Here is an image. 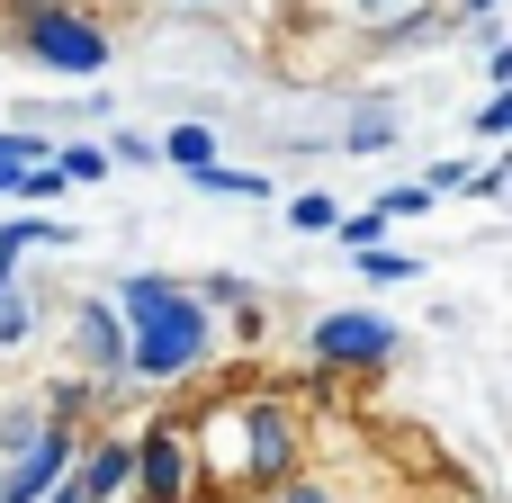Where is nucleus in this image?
<instances>
[{
    "mask_svg": "<svg viewBox=\"0 0 512 503\" xmlns=\"http://www.w3.org/2000/svg\"><path fill=\"white\" fill-rule=\"evenodd\" d=\"M198 486H288L297 477V405L288 396H243V405H207L189 432Z\"/></svg>",
    "mask_w": 512,
    "mask_h": 503,
    "instance_id": "obj_1",
    "label": "nucleus"
},
{
    "mask_svg": "<svg viewBox=\"0 0 512 503\" xmlns=\"http://www.w3.org/2000/svg\"><path fill=\"white\" fill-rule=\"evenodd\" d=\"M207 360H216V315L198 297H171L162 315H144L126 333V378H144V387H171V378H189Z\"/></svg>",
    "mask_w": 512,
    "mask_h": 503,
    "instance_id": "obj_2",
    "label": "nucleus"
},
{
    "mask_svg": "<svg viewBox=\"0 0 512 503\" xmlns=\"http://www.w3.org/2000/svg\"><path fill=\"white\" fill-rule=\"evenodd\" d=\"M18 54L63 72V81H99L108 72V27L81 18V9H36V18H18Z\"/></svg>",
    "mask_w": 512,
    "mask_h": 503,
    "instance_id": "obj_3",
    "label": "nucleus"
},
{
    "mask_svg": "<svg viewBox=\"0 0 512 503\" xmlns=\"http://www.w3.org/2000/svg\"><path fill=\"white\" fill-rule=\"evenodd\" d=\"M396 342H405V333H396L387 315H369V306H333V315H315V333H306L315 369H387Z\"/></svg>",
    "mask_w": 512,
    "mask_h": 503,
    "instance_id": "obj_4",
    "label": "nucleus"
},
{
    "mask_svg": "<svg viewBox=\"0 0 512 503\" xmlns=\"http://www.w3.org/2000/svg\"><path fill=\"white\" fill-rule=\"evenodd\" d=\"M126 495H144V503H189L198 495V459H189V432L180 423H153L135 441V486Z\"/></svg>",
    "mask_w": 512,
    "mask_h": 503,
    "instance_id": "obj_5",
    "label": "nucleus"
},
{
    "mask_svg": "<svg viewBox=\"0 0 512 503\" xmlns=\"http://www.w3.org/2000/svg\"><path fill=\"white\" fill-rule=\"evenodd\" d=\"M72 360L81 387H126V324L108 297H72Z\"/></svg>",
    "mask_w": 512,
    "mask_h": 503,
    "instance_id": "obj_6",
    "label": "nucleus"
},
{
    "mask_svg": "<svg viewBox=\"0 0 512 503\" xmlns=\"http://www.w3.org/2000/svg\"><path fill=\"white\" fill-rule=\"evenodd\" d=\"M72 459H81V441H72V432H45L27 459H9V468H0V503H45L63 477H72Z\"/></svg>",
    "mask_w": 512,
    "mask_h": 503,
    "instance_id": "obj_7",
    "label": "nucleus"
},
{
    "mask_svg": "<svg viewBox=\"0 0 512 503\" xmlns=\"http://www.w3.org/2000/svg\"><path fill=\"white\" fill-rule=\"evenodd\" d=\"M81 503H117L135 486V441H90L81 459H72V477H63Z\"/></svg>",
    "mask_w": 512,
    "mask_h": 503,
    "instance_id": "obj_8",
    "label": "nucleus"
},
{
    "mask_svg": "<svg viewBox=\"0 0 512 503\" xmlns=\"http://www.w3.org/2000/svg\"><path fill=\"white\" fill-rule=\"evenodd\" d=\"M171 297H189V279H171V270H126V279H117V324L135 333V324L162 315Z\"/></svg>",
    "mask_w": 512,
    "mask_h": 503,
    "instance_id": "obj_9",
    "label": "nucleus"
},
{
    "mask_svg": "<svg viewBox=\"0 0 512 503\" xmlns=\"http://www.w3.org/2000/svg\"><path fill=\"white\" fill-rule=\"evenodd\" d=\"M27 252H72V225H54V216H0V270L9 279H18Z\"/></svg>",
    "mask_w": 512,
    "mask_h": 503,
    "instance_id": "obj_10",
    "label": "nucleus"
},
{
    "mask_svg": "<svg viewBox=\"0 0 512 503\" xmlns=\"http://www.w3.org/2000/svg\"><path fill=\"white\" fill-rule=\"evenodd\" d=\"M153 144H162V162H180L189 180L216 162V126H207V117H180V126H171V135H153Z\"/></svg>",
    "mask_w": 512,
    "mask_h": 503,
    "instance_id": "obj_11",
    "label": "nucleus"
},
{
    "mask_svg": "<svg viewBox=\"0 0 512 503\" xmlns=\"http://www.w3.org/2000/svg\"><path fill=\"white\" fill-rule=\"evenodd\" d=\"M45 432H54V423H45V405H0V468H9V459H27Z\"/></svg>",
    "mask_w": 512,
    "mask_h": 503,
    "instance_id": "obj_12",
    "label": "nucleus"
},
{
    "mask_svg": "<svg viewBox=\"0 0 512 503\" xmlns=\"http://www.w3.org/2000/svg\"><path fill=\"white\" fill-rule=\"evenodd\" d=\"M387 144H396V108L378 99V108H360V117H351V135H342V153H360V162H369V153H387Z\"/></svg>",
    "mask_w": 512,
    "mask_h": 503,
    "instance_id": "obj_13",
    "label": "nucleus"
},
{
    "mask_svg": "<svg viewBox=\"0 0 512 503\" xmlns=\"http://www.w3.org/2000/svg\"><path fill=\"white\" fill-rule=\"evenodd\" d=\"M351 270H360L369 288H405V279H423V261H414V252H396V243H378V252H360Z\"/></svg>",
    "mask_w": 512,
    "mask_h": 503,
    "instance_id": "obj_14",
    "label": "nucleus"
},
{
    "mask_svg": "<svg viewBox=\"0 0 512 503\" xmlns=\"http://www.w3.org/2000/svg\"><path fill=\"white\" fill-rule=\"evenodd\" d=\"M36 162H45V135L9 126V135H0V198H9V189H18V171H36Z\"/></svg>",
    "mask_w": 512,
    "mask_h": 503,
    "instance_id": "obj_15",
    "label": "nucleus"
},
{
    "mask_svg": "<svg viewBox=\"0 0 512 503\" xmlns=\"http://www.w3.org/2000/svg\"><path fill=\"white\" fill-rule=\"evenodd\" d=\"M99 153H108V162H126V171H153V162H162V144H153L144 126H117V135H108Z\"/></svg>",
    "mask_w": 512,
    "mask_h": 503,
    "instance_id": "obj_16",
    "label": "nucleus"
},
{
    "mask_svg": "<svg viewBox=\"0 0 512 503\" xmlns=\"http://www.w3.org/2000/svg\"><path fill=\"white\" fill-rule=\"evenodd\" d=\"M333 216H342L333 189H297V198H288V225H297V234H333Z\"/></svg>",
    "mask_w": 512,
    "mask_h": 503,
    "instance_id": "obj_17",
    "label": "nucleus"
},
{
    "mask_svg": "<svg viewBox=\"0 0 512 503\" xmlns=\"http://www.w3.org/2000/svg\"><path fill=\"white\" fill-rule=\"evenodd\" d=\"M45 162L63 171V189H81V180H99V171H108V153H99V144H63V153H45Z\"/></svg>",
    "mask_w": 512,
    "mask_h": 503,
    "instance_id": "obj_18",
    "label": "nucleus"
},
{
    "mask_svg": "<svg viewBox=\"0 0 512 503\" xmlns=\"http://www.w3.org/2000/svg\"><path fill=\"white\" fill-rule=\"evenodd\" d=\"M198 189H207V198H261L270 180H261V171H225V162H207V171H198Z\"/></svg>",
    "mask_w": 512,
    "mask_h": 503,
    "instance_id": "obj_19",
    "label": "nucleus"
},
{
    "mask_svg": "<svg viewBox=\"0 0 512 503\" xmlns=\"http://www.w3.org/2000/svg\"><path fill=\"white\" fill-rule=\"evenodd\" d=\"M333 234H342V243H351V261H360V252H378V243H387V216H378V207H360V216H333Z\"/></svg>",
    "mask_w": 512,
    "mask_h": 503,
    "instance_id": "obj_20",
    "label": "nucleus"
},
{
    "mask_svg": "<svg viewBox=\"0 0 512 503\" xmlns=\"http://www.w3.org/2000/svg\"><path fill=\"white\" fill-rule=\"evenodd\" d=\"M27 333H36V306L9 288V297H0V360H9V351H27Z\"/></svg>",
    "mask_w": 512,
    "mask_h": 503,
    "instance_id": "obj_21",
    "label": "nucleus"
},
{
    "mask_svg": "<svg viewBox=\"0 0 512 503\" xmlns=\"http://www.w3.org/2000/svg\"><path fill=\"white\" fill-rule=\"evenodd\" d=\"M189 297H198V306H207V315H216V306H252V288H243V279H234V270H216V279H198V288H189Z\"/></svg>",
    "mask_w": 512,
    "mask_h": 503,
    "instance_id": "obj_22",
    "label": "nucleus"
},
{
    "mask_svg": "<svg viewBox=\"0 0 512 503\" xmlns=\"http://www.w3.org/2000/svg\"><path fill=\"white\" fill-rule=\"evenodd\" d=\"M9 198L45 207V198H63V171H54V162H36V171H18V189H9Z\"/></svg>",
    "mask_w": 512,
    "mask_h": 503,
    "instance_id": "obj_23",
    "label": "nucleus"
},
{
    "mask_svg": "<svg viewBox=\"0 0 512 503\" xmlns=\"http://www.w3.org/2000/svg\"><path fill=\"white\" fill-rule=\"evenodd\" d=\"M477 135H486V144H504V135H512V90H495V99L477 108Z\"/></svg>",
    "mask_w": 512,
    "mask_h": 503,
    "instance_id": "obj_24",
    "label": "nucleus"
},
{
    "mask_svg": "<svg viewBox=\"0 0 512 503\" xmlns=\"http://www.w3.org/2000/svg\"><path fill=\"white\" fill-rule=\"evenodd\" d=\"M351 18H369V27H387V18H405V9H423V0H342Z\"/></svg>",
    "mask_w": 512,
    "mask_h": 503,
    "instance_id": "obj_25",
    "label": "nucleus"
},
{
    "mask_svg": "<svg viewBox=\"0 0 512 503\" xmlns=\"http://www.w3.org/2000/svg\"><path fill=\"white\" fill-rule=\"evenodd\" d=\"M450 189H468V162H432V180H423V198H450Z\"/></svg>",
    "mask_w": 512,
    "mask_h": 503,
    "instance_id": "obj_26",
    "label": "nucleus"
},
{
    "mask_svg": "<svg viewBox=\"0 0 512 503\" xmlns=\"http://www.w3.org/2000/svg\"><path fill=\"white\" fill-rule=\"evenodd\" d=\"M270 503H333L315 477H288V486H270Z\"/></svg>",
    "mask_w": 512,
    "mask_h": 503,
    "instance_id": "obj_27",
    "label": "nucleus"
},
{
    "mask_svg": "<svg viewBox=\"0 0 512 503\" xmlns=\"http://www.w3.org/2000/svg\"><path fill=\"white\" fill-rule=\"evenodd\" d=\"M468 198H504V162H477L468 171Z\"/></svg>",
    "mask_w": 512,
    "mask_h": 503,
    "instance_id": "obj_28",
    "label": "nucleus"
},
{
    "mask_svg": "<svg viewBox=\"0 0 512 503\" xmlns=\"http://www.w3.org/2000/svg\"><path fill=\"white\" fill-rule=\"evenodd\" d=\"M0 9H18V18H36V9H72V0H0Z\"/></svg>",
    "mask_w": 512,
    "mask_h": 503,
    "instance_id": "obj_29",
    "label": "nucleus"
},
{
    "mask_svg": "<svg viewBox=\"0 0 512 503\" xmlns=\"http://www.w3.org/2000/svg\"><path fill=\"white\" fill-rule=\"evenodd\" d=\"M459 9H468V18H495V9H504V0H459Z\"/></svg>",
    "mask_w": 512,
    "mask_h": 503,
    "instance_id": "obj_30",
    "label": "nucleus"
},
{
    "mask_svg": "<svg viewBox=\"0 0 512 503\" xmlns=\"http://www.w3.org/2000/svg\"><path fill=\"white\" fill-rule=\"evenodd\" d=\"M45 503H81V495H72V486H54V495H45Z\"/></svg>",
    "mask_w": 512,
    "mask_h": 503,
    "instance_id": "obj_31",
    "label": "nucleus"
},
{
    "mask_svg": "<svg viewBox=\"0 0 512 503\" xmlns=\"http://www.w3.org/2000/svg\"><path fill=\"white\" fill-rule=\"evenodd\" d=\"M180 9H225V0H180Z\"/></svg>",
    "mask_w": 512,
    "mask_h": 503,
    "instance_id": "obj_32",
    "label": "nucleus"
},
{
    "mask_svg": "<svg viewBox=\"0 0 512 503\" xmlns=\"http://www.w3.org/2000/svg\"><path fill=\"white\" fill-rule=\"evenodd\" d=\"M9 288H18V279H9V270H0V297H9Z\"/></svg>",
    "mask_w": 512,
    "mask_h": 503,
    "instance_id": "obj_33",
    "label": "nucleus"
}]
</instances>
